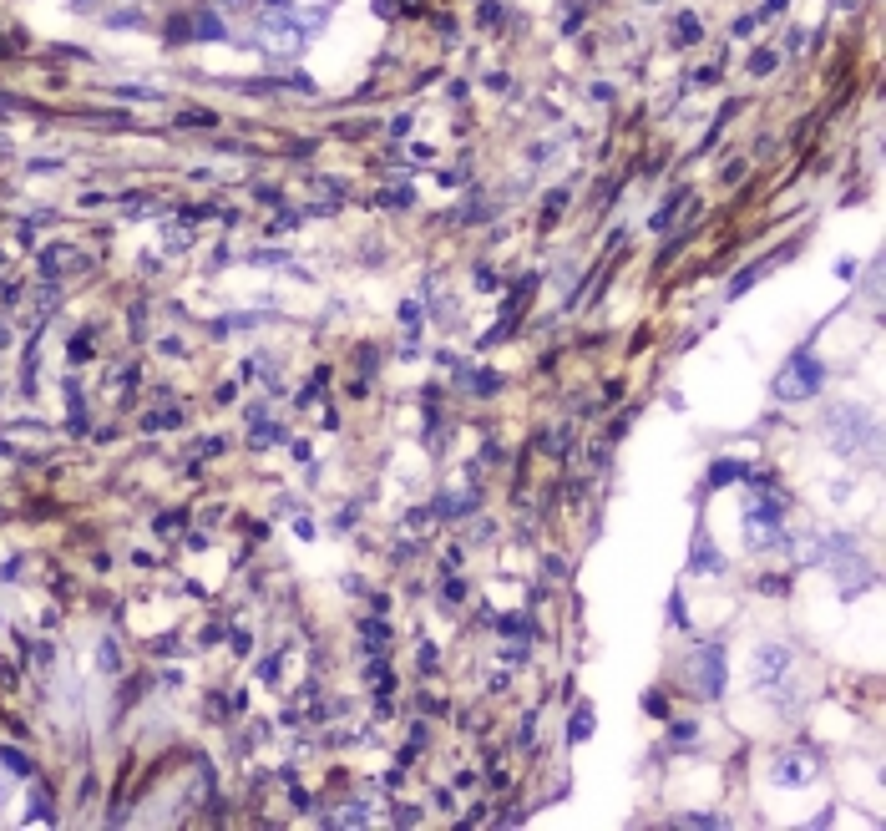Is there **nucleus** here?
<instances>
[{"label":"nucleus","mask_w":886,"mask_h":831,"mask_svg":"<svg viewBox=\"0 0 886 831\" xmlns=\"http://www.w3.org/2000/svg\"><path fill=\"white\" fill-rule=\"evenodd\" d=\"M826 436L836 451H856V446H871L876 441V421L861 411V406H831L826 411Z\"/></svg>","instance_id":"1"},{"label":"nucleus","mask_w":886,"mask_h":831,"mask_svg":"<svg viewBox=\"0 0 886 831\" xmlns=\"http://www.w3.org/2000/svg\"><path fill=\"white\" fill-rule=\"evenodd\" d=\"M745 527H750V548H770V543H780V517H775V507H765V502H750Z\"/></svg>","instance_id":"4"},{"label":"nucleus","mask_w":886,"mask_h":831,"mask_svg":"<svg viewBox=\"0 0 886 831\" xmlns=\"http://www.w3.org/2000/svg\"><path fill=\"white\" fill-rule=\"evenodd\" d=\"M0 761H6L16 776H26V755H16V750H0Z\"/></svg>","instance_id":"8"},{"label":"nucleus","mask_w":886,"mask_h":831,"mask_svg":"<svg viewBox=\"0 0 886 831\" xmlns=\"http://www.w3.org/2000/svg\"><path fill=\"white\" fill-rule=\"evenodd\" d=\"M770 781L775 786H811L816 781V755H805V750H785L770 761Z\"/></svg>","instance_id":"3"},{"label":"nucleus","mask_w":886,"mask_h":831,"mask_svg":"<svg viewBox=\"0 0 886 831\" xmlns=\"http://www.w3.org/2000/svg\"><path fill=\"white\" fill-rule=\"evenodd\" d=\"M765 269H770V264H755V269H745V274H740V279L730 284V294H745V289H750V284H755V279H760Z\"/></svg>","instance_id":"7"},{"label":"nucleus","mask_w":886,"mask_h":831,"mask_svg":"<svg viewBox=\"0 0 886 831\" xmlns=\"http://www.w3.org/2000/svg\"><path fill=\"white\" fill-rule=\"evenodd\" d=\"M790 669V654H785V644H765L760 654H755V690H770L775 679Z\"/></svg>","instance_id":"5"},{"label":"nucleus","mask_w":886,"mask_h":831,"mask_svg":"<svg viewBox=\"0 0 886 831\" xmlns=\"http://www.w3.org/2000/svg\"><path fill=\"white\" fill-rule=\"evenodd\" d=\"M588 725H593V710H578V720H573V740H583Z\"/></svg>","instance_id":"9"},{"label":"nucleus","mask_w":886,"mask_h":831,"mask_svg":"<svg viewBox=\"0 0 886 831\" xmlns=\"http://www.w3.org/2000/svg\"><path fill=\"white\" fill-rule=\"evenodd\" d=\"M821 381H826L821 360H816V355H795V360L775 375V396H780V401H811V396L821 391Z\"/></svg>","instance_id":"2"},{"label":"nucleus","mask_w":886,"mask_h":831,"mask_svg":"<svg viewBox=\"0 0 886 831\" xmlns=\"http://www.w3.org/2000/svg\"><path fill=\"white\" fill-rule=\"evenodd\" d=\"M694 669H699V679H704V695H719V690H724V674H719V649H714V644H704V649H699Z\"/></svg>","instance_id":"6"}]
</instances>
